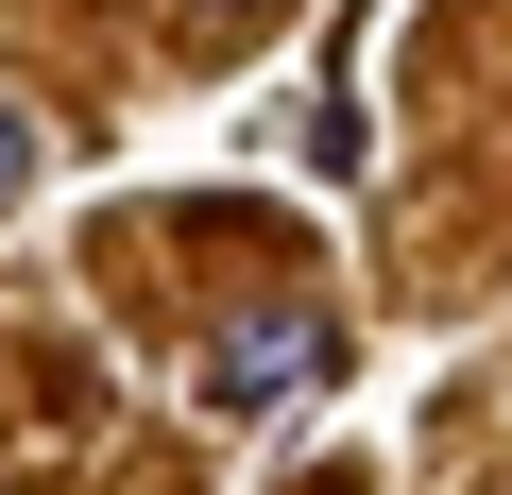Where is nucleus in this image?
I'll return each instance as SVG.
<instances>
[{"instance_id":"obj_3","label":"nucleus","mask_w":512,"mask_h":495,"mask_svg":"<svg viewBox=\"0 0 512 495\" xmlns=\"http://www.w3.org/2000/svg\"><path fill=\"white\" fill-rule=\"evenodd\" d=\"M188 18H274V0H188Z\"/></svg>"},{"instance_id":"obj_1","label":"nucleus","mask_w":512,"mask_h":495,"mask_svg":"<svg viewBox=\"0 0 512 495\" xmlns=\"http://www.w3.org/2000/svg\"><path fill=\"white\" fill-rule=\"evenodd\" d=\"M325 376H342V308H308V291H291V308H239V325L205 342V393H222L239 427H291Z\"/></svg>"},{"instance_id":"obj_2","label":"nucleus","mask_w":512,"mask_h":495,"mask_svg":"<svg viewBox=\"0 0 512 495\" xmlns=\"http://www.w3.org/2000/svg\"><path fill=\"white\" fill-rule=\"evenodd\" d=\"M35 154H52V137H35V103H0V205L35 188Z\"/></svg>"}]
</instances>
